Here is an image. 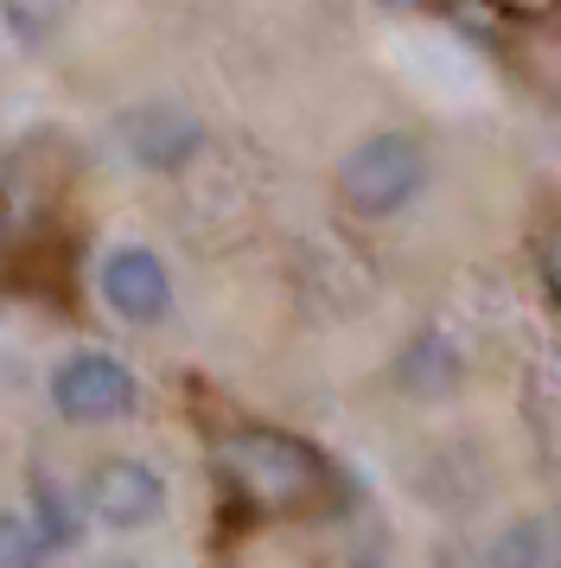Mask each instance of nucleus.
<instances>
[{
	"label": "nucleus",
	"instance_id": "obj_1",
	"mask_svg": "<svg viewBox=\"0 0 561 568\" xmlns=\"http://www.w3.org/2000/svg\"><path fill=\"white\" fill-rule=\"evenodd\" d=\"M224 479L262 517H319L345 498L338 466L287 428H236L224 440Z\"/></svg>",
	"mask_w": 561,
	"mask_h": 568
},
{
	"label": "nucleus",
	"instance_id": "obj_2",
	"mask_svg": "<svg viewBox=\"0 0 561 568\" xmlns=\"http://www.w3.org/2000/svg\"><path fill=\"white\" fill-rule=\"evenodd\" d=\"M428 180H434L428 141L415 129H377L338 160V205L364 224H382V217H402L428 192Z\"/></svg>",
	"mask_w": 561,
	"mask_h": 568
},
{
	"label": "nucleus",
	"instance_id": "obj_3",
	"mask_svg": "<svg viewBox=\"0 0 561 568\" xmlns=\"http://www.w3.org/2000/svg\"><path fill=\"white\" fill-rule=\"evenodd\" d=\"M45 396H51L58 422H71V428H109V422H128V415L141 409V377L115 352L83 345V352L51 364Z\"/></svg>",
	"mask_w": 561,
	"mask_h": 568
},
{
	"label": "nucleus",
	"instance_id": "obj_4",
	"mask_svg": "<svg viewBox=\"0 0 561 568\" xmlns=\"http://www.w3.org/2000/svg\"><path fill=\"white\" fill-rule=\"evenodd\" d=\"M76 505L90 524L102 530H147L166 517V479H160V466H147L141 454H102L90 473H83V491H76Z\"/></svg>",
	"mask_w": 561,
	"mask_h": 568
},
{
	"label": "nucleus",
	"instance_id": "obj_5",
	"mask_svg": "<svg viewBox=\"0 0 561 568\" xmlns=\"http://www.w3.org/2000/svg\"><path fill=\"white\" fill-rule=\"evenodd\" d=\"M96 294L102 307L128 320V326H160L173 320V268L153 256L147 243H115L109 256L96 262Z\"/></svg>",
	"mask_w": 561,
	"mask_h": 568
},
{
	"label": "nucleus",
	"instance_id": "obj_6",
	"mask_svg": "<svg viewBox=\"0 0 561 568\" xmlns=\"http://www.w3.org/2000/svg\"><path fill=\"white\" fill-rule=\"evenodd\" d=\"M115 148L141 173H185L204 154V122L185 103H134L115 122Z\"/></svg>",
	"mask_w": 561,
	"mask_h": 568
},
{
	"label": "nucleus",
	"instance_id": "obj_7",
	"mask_svg": "<svg viewBox=\"0 0 561 568\" xmlns=\"http://www.w3.org/2000/svg\"><path fill=\"white\" fill-rule=\"evenodd\" d=\"M466 384V352H459L453 338L440 333H415L402 345V358H396V389L415 396V403H440V396H453Z\"/></svg>",
	"mask_w": 561,
	"mask_h": 568
},
{
	"label": "nucleus",
	"instance_id": "obj_8",
	"mask_svg": "<svg viewBox=\"0 0 561 568\" xmlns=\"http://www.w3.org/2000/svg\"><path fill=\"white\" fill-rule=\"evenodd\" d=\"M491 562L498 568H561V505L510 517L498 542H491Z\"/></svg>",
	"mask_w": 561,
	"mask_h": 568
},
{
	"label": "nucleus",
	"instance_id": "obj_9",
	"mask_svg": "<svg viewBox=\"0 0 561 568\" xmlns=\"http://www.w3.org/2000/svg\"><path fill=\"white\" fill-rule=\"evenodd\" d=\"M76 0H0V20H7V32L20 39L26 52H39V45H51L58 32L71 27Z\"/></svg>",
	"mask_w": 561,
	"mask_h": 568
},
{
	"label": "nucleus",
	"instance_id": "obj_10",
	"mask_svg": "<svg viewBox=\"0 0 561 568\" xmlns=\"http://www.w3.org/2000/svg\"><path fill=\"white\" fill-rule=\"evenodd\" d=\"M51 542L26 511H0V568H45Z\"/></svg>",
	"mask_w": 561,
	"mask_h": 568
},
{
	"label": "nucleus",
	"instance_id": "obj_11",
	"mask_svg": "<svg viewBox=\"0 0 561 568\" xmlns=\"http://www.w3.org/2000/svg\"><path fill=\"white\" fill-rule=\"evenodd\" d=\"M32 505H39L32 524L45 530V542H51V549H64V542L76 537V517H71V505L58 498V486H51V479H32Z\"/></svg>",
	"mask_w": 561,
	"mask_h": 568
},
{
	"label": "nucleus",
	"instance_id": "obj_12",
	"mask_svg": "<svg viewBox=\"0 0 561 568\" xmlns=\"http://www.w3.org/2000/svg\"><path fill=\"white\" fill-rule=\"evenodd\" d=\"M542 287H549V301L561 313V217L542 231Z\"/></svg>",
	"mask_w": 561,
	"mask_h": 568
},
{
	"label": "nucleus",
	"instance_id": "obj_13",
	"mask_svg": "<svg viewBox=\"0 0 561 568\" xmlns=\"http://www.w3.org/2000/svg\"><path fill=\"white\" fill-rule=\"evenodd\" d=\"M389 13H459V7H472V0H382Z\"/></svg>",
	"mask_w": 561,
	"mask_h": 568
}]
</instances>
